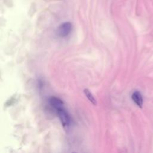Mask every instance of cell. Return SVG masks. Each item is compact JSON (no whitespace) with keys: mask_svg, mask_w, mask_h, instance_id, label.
Returning <instances> with one entry per match:
<instances>
[{"mask_svg":"<svg viewBox=\"0 0 153 153\" xmlns=\"http://www.w3.org/2000/svg\"><path fill=\"white\" fill-rule=\"evenodd\" d=\"M72 30V24L69 22L62 23L57 29V34L60 37L63 38L68 36Z\"/></svg>","mask_w":153,"mask_h":153,"instance_id":"6da1fadb","label":"cell"},{"mask_svg":"<svg viewBox=\"0 0 153 153\" xmlns=\"http://www.w3.org/2000/svg\"><path fill=\"white\" fill-rule=\"evenodd\" d=\"M57 112L63 126L64 127H68L71 123V118L69 114L63 109V108L57 110Z\"/></svg>","mask_w":153,"mask_h":153,"instance_id":"7a4b0ae2","label":"cell"},{"mask_svg":"<svg viewBox=\"0 0 153 153\" xmlns=\"http://www.w3.org/2000/svg\"><path fill=\"white\" fill-rule=\"evenodd\" d=\"M49 103H50V105L53 108H54L56 111L63 108V101L58 97H56L54 96L51 97L49 99Z\"/></svg>","mask_w":153,"mask_h":153,"instance_id":"3957f363","label":"cell"},{"mask_svg":"<svg viewBox=\"0 0 153 153\" xmlns=\"http://www.w3.org/2000/svg\"><path fill=\"white\" fill-rule=\"evenodd\" d=\"M131 98L133 102L140 108L142 107L143 105V98L140 93L138 91H136L133 93L131 95Z\"/></svg>","mask_w":153,"mask_h":153,"instance_id":"277c9868","label":"cell"},{"mask_svg":"<svg viewBox=\"0 0 153 153\" xmlns=\"http://www.w3.org/2000/svg\"><path fill=\"white\" fill-rule=\"evenodd\" d=\"M84 93L85 94V95L86 96V97L88 98V99L94 105H96V99H94V97H93V94H91V93L90 91V90L88 89H84Z\"/></svg>","mask_w":153,"mask_h":153,"instance_id":"5b68a950","label":"cell"}]
</instances>
